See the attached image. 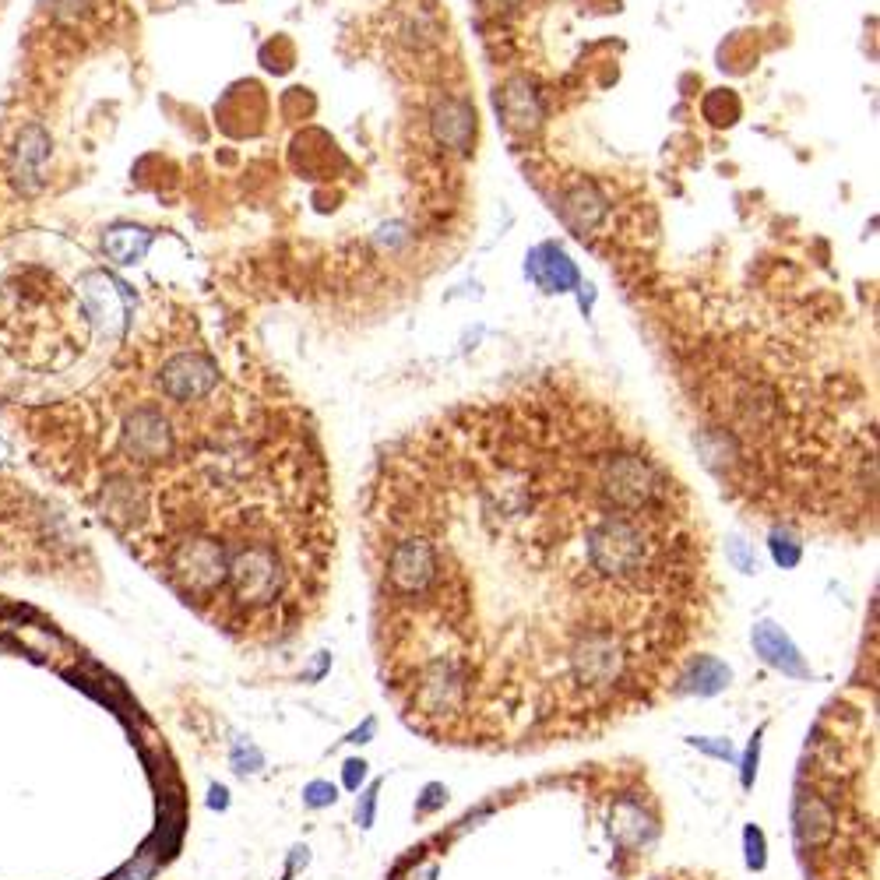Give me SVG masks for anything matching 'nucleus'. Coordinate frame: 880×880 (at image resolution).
Listing matches in <instances>:
<instances>
[{"mask_svg":"<svg viewBox=\"0 0 880 880\" xmlns=\"http://www.w3.org/2000/svg\"><path fill=\"white\" fill-rule=\"evenodd\" d=\"M131 296L103 268L57 236L0 243V391L8 398L60 395L92 377L124 335Z\"/></svg>","mask_w":880,"mask_h":880,"instance_id":"nucleus-1","label":"nucleus"},{"mask_svg":"<svg viewBox=\"0 0 880 880\" xmlns=\"http://www.w3.org/2000/svg\"><path fill=\"white\" fill-rule=\"evenodd\" d=\"M159 384L176 402H198L208 398L219 384V367L205 352H176L173 360L162 363Z\"/></svg>","mask_w":880,"mask_h":880,"instance_id":"nucleus-2","label":"nucleus"},{"mask_svg":"<svg viewBox=\"0 0 880 880\" xmlns=\"http://www.w3.org/2000/svg\"><path fill=\"white\" fill-rule=\"evenodd\" d=\"M750 645H754L757 659L764 666H771L775 673L789 676V680H810L814 669L803 659V652L796 648V641L775 624V620H757L754 631H750Z\"/></svg>","mask_w":880,"mask_h":880,"instance_id":"nucleus-3","label":"nucleus"},{"mask_svg":"<svg viewBox=\"0 0 880 880\" xmlns=\"http://www.w3.org/2000/svg\"><path fill=\"white\" fill-rule=\"evenodd\" d=\"M173 451L169 423L155 409H138L124 426V455L138 462H162Z\"/></svg>","mask_w":880,"mask_h":880,"instance_id":"nucleus-4","label":"nucleus"},{"mask_svg":"<svg viewBox=\"0 0 880 880\" xmlns=\"http://www.w3.org/2000/svg\"><path fill=\"white\" fill-rule=\"evenodd\" d=\"M729 680H733V669L722 659H715V655H690V659L683 662L680 676H676L673 694L712 697L719 694V690H726Z\"/></svg>","mask_w":880,"mask_h":880,"instance_id":"nucleus-5","label":"nucleus"},{"mask_svg":"<svg viewBox=\"0 0 880 880\" xmlns=\"http://www.w3.org/2000/svg\"><path fill=\"white\" fill-rule=\"evenodd\" d=\"M433 131H437V138L444 141V145L465 148L472 131H476V113H472L462 99H451V103L440 106L437 117H433Z\"/></svg>","mask_w":880,"mask_h":880,"instance_id":"nucleus-6","label":"nucleus"},{"mask_svg":"<svg viewBox=\"0 0 880 880\" xmlns=\"http://www.w3.org/2000/svg\"><path fill=\"white\" fill-rule=\"evenodd\" d=\"M103 243H106V254H110L113 261L134 264L148 250L152 233H145V229H134V226H117V229H110V233H106Z\"/></svg>","mask_w":880,"mask_h":880,"instance_id":"nucleus-7","label":"nucleus"},{"mask_svg":"<svg viewBox=\"0 0 880 880\" xmlns=\"http://www.w3.org/2000/svg\"><path fill=\"white\" fill-rule=\"evenodd\" d=\"M543 254L550 257V261H543L546 272H532V279H536L539 286H546V289H571V286H578V272H574V264L567 261V257L560 254L557 247H543Z\"/></svg>","mask_w":880,"mask_h":880,"instance_id":"nucleus-8","label":"nucleus"},{"mask_svg":"<svg viewBox=\"0 0 880 880\" xmlns=\"http://www.w3.org/2000/svg\"><path fill=\"white\" fill-rule=\"evenodd\" d=\"M743 859H747V870L754 873H761L768 866V842H764V831L757 824L743 828Z\"/></svg>","mask_w":880,"mask_h":880,"instance_id":"nucleus-9","label":"nucleus"},{"mask_svg":"<svg viewBox=\"0 0 880 880\" xmlns=\"http://www.w3.org/2000/svg\"><path fill=\"white\" fill-rule=\"evenodd\" d=\"M687 747L701 750V754L715 757V761H729V764H736V757H740L726 736H687Z\"/></svg>","mask_w":880,"mask_h":880,"instance_id":"nucleus-10","label":"nucleus"},{"mask_svg":"<svg viewBox=\"0 0 880 880\" xmlns=\"http://www.w3.org/2000/svg\"><path fill=\"white\" fill-rule=\"evenodd\" d=\"M444 803H448V785L430 782V785H423V792H419L412 814H416V821H426V817H433L437 810H444Z\"/></svg>","mask_w":880,"mask_h":880,"instance_id":"nucleus-11","label":"nucleus"},{"mask_svg":"<svg viewBox=\"0 0 880 880\" xmlns=\"http://www.w3.org/2000/svg\"><path fill=\"white\" fill-rule=\"evenodd\" d=\"M338 803V789L324 778H314V782L303 785V807L307 810H328Z\"/></svg>","mask_w":880,"mask_h":880,"instance_id":"nucleus-12","label":"nucleus"},{"mask_svg":"<svg viewBox=\"0 0 880 880\" xmlns=\"http://www.w3.org/2000/svg\"><path fill=\"white\" fill-rule=\"evenodd\" d=\"M771 557L782 567H796L803 557V543L796 536H789V532H775V536H771Z\"/></svg>","mask_w":880,"mask_h":880,"instance_id":"nucleus-13","label":"nucleus"},{"mask_svg":"<svg viewBox=\"0 0 880 880\" xmlns=\"http://www.w3.org/2000/svg\"><path fill=\"white\" fill-rule=\"evenodd\" d=\"M377 796H381V778L370 782L367 789L360 792V800H356V828L370 831L374 828V817H377Z\"/></svg>","mask_w":880,"mask_h":880,"instance_id":"nucleus-14","label":"nucleus"},{"mask_svg":"<svg viewBox=\"0 0 880 880\" xmlns=\"http://www.w3.org/2000/svg\"><path fill=\"white\" fill-rule=\"evenodd\" d=\"M370 778V764L363 761V757H349V761L342 764V785L349 792H360V785Z\"/></svg>","mask_w":880,"mask_h":880,"instance_id":"nucleus-15","label":"nucleus"},{"mask_svg":"<svg viewBox=\"0 0 880 880\" xmlns=\"http://www.w3.org/2000/svg\"><path fill=\"white\" fill-rule=\"evenodd\" d=\"M729 560H733L743 574H757V557L743 546V539H733V543H729Z\"/></svg>","mask_w":880,"mask_h":880,"instance_id":"nucleus-16","label":"nucleus"},{"mask_svg":"<svg viewBox=\"0 0 880 880\" xmlns=\"http://www.w3.org/2000/svg\"><path fill=\"white\" fill-rule=\"evenodd\" d=\"M761 733H764V726H761ZM761 733L754 736V743H750V747H747V757H743V789H750V785H754V778H757V757H761Z\"/></svg>","mask_w":880,"mask_h":880,"instance_id":"nucleus-17","label":"nucleus"},{"mask_svg":"<svg viewBox=\"0 0 880 880\" xmlns=\"http://www.w3.org/2000/svg\"><path fill=\"white\" fill-rule=\"evenodd\" d=\"M374 733H377V719H367L360 729H356V733L345 736V743H352V747H360V743H370V736H374Z\"/></svg>","mask_w":880,"mask_h":880,"instance_id":"nucleus-18","label":"nucleus"},{"mask_svg":"<svg viewBox=\"0 0 880 880\" xmlns=\"http://www.w3.org/2000/svg\"><path fill=\"white\" fill-rule=\"evenodd\" d=\"M208 803H212V807H219V810H226L229 807V792L222 789V785H215V789H212V800H208Z\"/></svg>","mask_w":880,"mask_h":880,"instance_id":"nucleus-19","label":"nucleus"}]
</instances>
